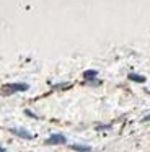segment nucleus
Listing matches in <instances>:
<instances>
[{
    "instance_id": "5",
    "label": "nucleus",
    "mask_w": 150,
    "mask_h": 152,
    "mask_svg": "<svg viewBox=\"0 0 150 152\" xmlns=\"http://www.w3.org/2000/svg\"><path fill=\"white\" fill-rule=\"evenodd\" d=\"M129 79L132 82H139V83H143L145 82V77L143 75H139V74H129Z\"/></svg>"
},
{
    "instance_id": "3",
    "label": "nucleus",
    "mask_w": 150,
    "mask_h": 152,
    "mask_svg": "<svg viewBox=\"0 0 150 152\" xmlns=\"http://www.w3.org/2000/svg\"><path fill=\"white\" fill-rule=\"evenodd\" d=\"M10 132L15 134V136H18V137H21V139H33L31 132H28L26 129H23V128H12V129H10Z\"/></svg>"
},
{
    "instance_id": "8",
    "label": "nucleus",
    "mask_w": 150,
    "mask_h": 152,
    "mask_svg": "<svg viewBox=\"0 0 150 152\" xmlns=\"http://www.w3.org/2000/svg\"><path fill=\"white\" fill-rule=\"evenodd\" d=\"M143 121H150V115H147L145 118H143Z\"/></svg>"
},
{
    "instance_id": "7",
    "label": "nucleus",
    "mask_w": 150,
    "mask_h": 152,
    "mask_svg": "<svg viewBox=\"0 0 150 152\" xmlns=\"http://www.w3.org/2000/svg\"><path fill=\"white\" fill-rule=\"evenodd\" d=\"M25 113H26V115H28V116H31V118H38V116H36L34 113H31V111H29V110H26Z\"/></svg>"
},
{
    "instance_id": "2",
    "label": "nucleus",
    "mask_w": 150,
    "mask_h": 152,
    "mask_svg": "<svg viewBox=\"0 0 150 152\" xmlns=\"http://www.w3.org/2000/svg\"><path fill=\"white\" fill-rule=\"evenodd\" d=\"M67 142V139H65L64 134H52L47 137V141H46V144L49 145H59V144H65Z\"/></svg>"
},
{
    "instance_id": "4",
    "label": "nucleus",
    "mask_w": 150,
    "mask_h": 152,
    "mask_svg": "<svg viewBox=\"0 0 150 152\" xmlns=\"http://www.w3.org/2000/svg\"><path fill=\"white\" fill-rule=\"evenodd\" d=\"M70 149L72 151H77V152H90L91 151L90 145H82V144H72Z\"/></svg>"
},
{
    "instance_id": "1",
    "label": "nucleus",
    "mask_w": 150,
    "mask_h": 152,
    "mask_svg": "<svg viewBox=\"0 0 150 152\" xmlns=\"http://www.w3.org/2000/svg\"><path fill=\"white\" fill-rule=\"evenodd\" d=\"M26 90H28V85H26V83H7V85L2 87L3 95H12V93L26 92Z\"/></svg>"
},
{
    "instance_id": "9",
    "label": "nucleus",
    "mask_w": 150,
    "mask_h": 152,
    "mask_svg": "<svg viewBox=\"0 0 150 152\" xmlns=\"http://www.w3.org/2000/svg\"><path fill=\"white\" fill-rule=\"evenodd\" d=\"M0 152H5V149H3V147H0Z\"/></svg>"
},
{
    "instance_id": "6",
    "label": "nucleus",
    "mask_w": 150,
    "mask_h": 152,
    "mask_svg": "<svg viewBox=\"0 0 150 152\" xmlns=\"http://www.w3.org/2000/svg\"><path fill=\"white\" fill-rule=\"evenodd\" d=\"M96 75H98V72H96V70H85V72H83V79H87V80L95 79Z\"/></svg>"
}]
</instances>
